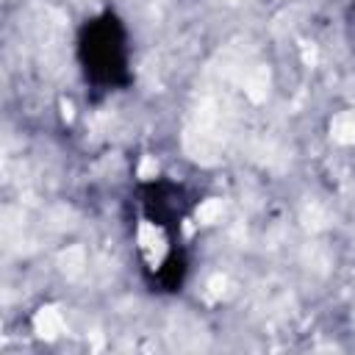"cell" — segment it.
Wrapping results in <instances>:
<instances>
[{"label": "cell", "instance_id": "2", "mask_svg": "<svg viewBox=\"0 0 355 355\" xmlns=\"http://www.w3.org/2000/svg\"><path fill=\"white\" fill-rule=\"evenodd\" d=\"M141 205H144L147 219L161 225V227L178 225L189 211V200H186L183 186L169 183V180L144 183L141 186Z\"/></svg>", "mask_w": 355, "mask_h": 355}, {"label": "cell", "instance_id": "1", "mask_svg": "<svg viewBox=\"0 0 355 355\" xmlns=\"http://www.w3.org/2000/svg\"><path fill=\"white\" fill-rule=\"evenodd\" d=\"M78 58L86 80L97 89H119L130 83L128 36L114 14H100L83 25L78 39Z\"/></svg>", "mask_w": 355, "mask_h": 355}]
</instances>
